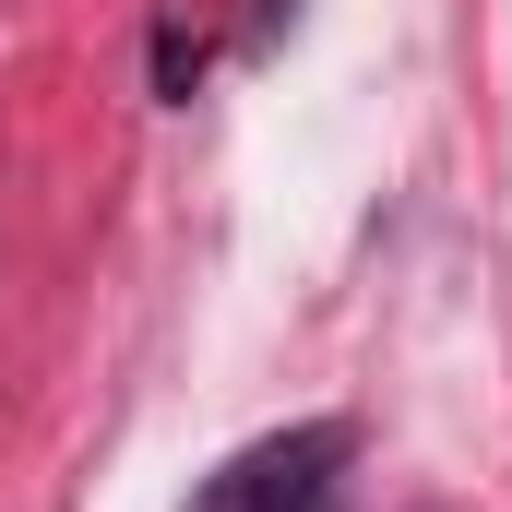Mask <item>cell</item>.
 <instances>
[{
	"label": "cell",
	"instance_id": "cell-1",
	"mask_svg": "<svg viewBox=\"0 0 512 512\" xmlns=\"http://www.w3.org/2000/svg\"><path fill=\"white\" fill-rule=\"evenodd\" d=\"M334 477H346V417H298L251 453H227L191 489V512H334Z\"/></svg>",
	"mask_w": 512,
	"mask_h": 512
},
{
	"label": "cell",
	"instance_id": "cell-2",
	"mask_svg": "<svg viewBox=\"0 0 512 512\" xmlns=\"http://www.w3.org/2000/svg\"><path fill=\"white\" fill-rule=\"evenodd\" d=\"M274 12H298V0H274Z\"/></svg>",
	"mask_w": 512,
	"mask_h": 512
}]
</instances>
